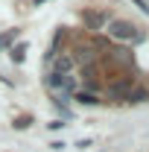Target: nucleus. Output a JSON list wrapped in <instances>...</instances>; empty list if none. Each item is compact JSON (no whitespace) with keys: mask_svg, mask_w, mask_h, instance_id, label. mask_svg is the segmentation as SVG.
I'll return each instance as SVG.
<instances>
[{"mask_svg":"<svg viewBox=\"0 0 149 152\" xmlns=\"http://www.w3.org/2000/svg\"><path fill=\"white\" fill-rule=\"evenodd\" d=\"M73 56H67V53H61V56L53 58V73H70L73 70Z\"/></svg>","mask_w":149,"mask_h":152,"instance_id":"3","label":"nucleus"},{"mask_svg":"<svg viewBox=\"0 0 149 152\" xmlns=\"http://www.w3.org/2000/svg\"><path fill=\"white\" fill-rule=\"evenodd\" d=\"M26 126H29V117H18L15 120V129H26Z\"/></svg>","mask_w":149,"mask_h":152,"instance_id":"10","label":"nucleus"},{"mask_svg":"<svg viewBox=\"0 0 149 152\" xmlns=\"http://www.w3.org/2000/svg\"><path fill=\"white\" fill-rule=\"evenodd\" d=\"M82 18H85V23H88L91 29H99V26H102V20H105V15H102V12H85Z\"/></svg>","mask_w":149,"mask_h":152,"instance_id":"4","label":"nucleus"},{"mask_svg":"<svg viewBox=\"0 0 149 152\" xmlns=\"http://www.w3.org/2000/svg\"><path fill=\"white\" fill-rule=\"evenodd\" d=\"M76 102H82V105H96L99 99H96L91 91H76Z\"/></svg>","mask_w":149,"mask_h":152,"instance_id":"6","label":"nucleus"},{"mask_svg":"<svg viewBox=\"0 0 149 152\" xmlns=\"http://www.w3.org/2000/svg\"><path fill=\"white\" fill-rule=\"evenodd\" d=\"M73 61L91 64V61H93V50H91V47H76V56H73Z\"/></svg>","mask_w":149,"mask_h":152,"instance_id":"5","label":"nucleus"},{"mask_svg":"<svg viewBox=\"0 0 149 152\" xmlns=\"http://www.w3.org/2000/svg\"><path fill=\"white\" fill-rule=\"evenodd\" d=\"M146 96H149V91H131V94L126 96V99H129V102H143Z\"/></svg>","mask_w":149,"mask_h":152,"instance_id":"9","label":"nucleus"},{"mask_svg":"<svg viewBox=\"0 0 149 152\" xmlns=\"http://www.w3.org/2000/svg\"><path fill=\"white\" fill-rule=\"evenodd\" d=\"M9 56H12V61H15V64H20V61H23V56H26V44L12 47V53H9Z\"/></svg>","mask_w":149,"mask_h":152,"instance_id":"7","label":"nucleus"},{"mask_svg":"<svg viewBox=\"0 0 149 152\" xmlns=\"http://www.w3.org/2000/svg\"><path fill=\"white\" fill-rule=\"evenodd\" d=\"M47 88L61 91V96H67V94L76 91V79L70 73H50V76H47Z\"/></svg>","mask_w":149,"mask_h":152,"instance_id":"1","label":"nucleus"},{"mask_svg":"<svg viewBox=\"0 0 149 152\" xmlns=\"http://www.w3.org/2000/svg\"><path fill=\"white\" fill-rule=\"evenodd\" d=\"M131 3H134V6H140V9H143V12H149V6H146V0H131Z\"/></svg>","mask_w":149,"mask_h":152,"instance_id":"11","label":"nucleus"},{"mask_svg":"<svg viewBox=\"0 0 149 152\" xmlns=\"http://www.w3.org/2000/svg\"><path fill=\"white\" fill-rule=\"evenodd\" d=\"M108 35H114L117 41H131V38H137V26L129 23V20H111L108 23Z\"/></svg>","mask_w":149,"mask_h":152,"instance_id":"2","label":"nucleus"},{"mask_svg":"<svg viewBox=\"0 0 149 152\" xmlns=\"http://www.w3.org/2000/svg\"><path fill=\"white\" fill-rule=\"evenodd\" d=\"M41 3H47V0H32V6H41Z\"/></svg>","mask_w":149,"mask_h":152,"instance_id":"12","label":"nucleus"},{"mask_svg":"<svg viewBox=\"0 0 149 152\" xmlns=\"http://www.w3.org/2000/svg\"><path fill=\"white\" fill-rule=\"evenodd\" d=\"M18 35H20V29H9V32H3V35H0V47H9Z\"/></svg>","mask_w":149,"mask_h":152,"instance_id":"8","label":"nucleus"}]
</instances>
